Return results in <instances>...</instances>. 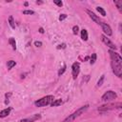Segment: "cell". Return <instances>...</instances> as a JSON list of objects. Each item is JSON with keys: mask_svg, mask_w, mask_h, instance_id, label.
I'll return each instance as SVG.
<instances>
[{"mask_svg": "<svg viewBox=\"0 0 122 122\" xmlns=\"http://www.w3.org/2000/svg\"><path fill=\"white\" fill-rule=\"evenodd\" d=\"M100 26H101L102 30L104 31V33H105L106 36H111V35L112 34V29H111V27H110L107 23L102 22V24H101Z\"/></svg>", "mask_w": 122, "mask_h": 122, "instance_id": "ba28073f", "label": "cell"}, {"mask_svg": "<svg viewBox=\"0 0 122 122\" xmlns=\"http://www.w3.org/2000/svg\"><path fill=\"white\" fill-rule=\"evenodd\" d=\"M10 108H7V109H4L3 111H1L0 112V117L1 118H4V117H6V116H8L9 114H10Z\"/></svg>", "mask_w": 122, "mask_h": 122, "instance_id": "8fae6325", "label": "cell"}, {"mask_svg": "<svg viewBox=\"0 0 122 122\" xmlns=\"http://www.w3.org/2000/svg\"><path fill=\"white\" fill-rule=\"evenodd\" d=\"M96 58H97L96 53H92V56H91V58H90V63H91V65H93V64L95 63Z\"/></svg>", "mask_w": 122, "mask_h": 122, "instance_id": "e0dca14e", "label": "cell"}, {"mask_svg": "<svg viewBox=\"0 0 122 122\" xmlns=\"http://www.w3.org/2000/svg\"><path fill=\"white\" fill-rule=\"evenodd\" d=\"M36 4H42V2L41 1H36Z\"/></svg>", "mask_w": 122, "mask_h": 122, "instance_id": "f1b7e54d", "label": "cell"}, {"mask_svg": "<svg viewBox=\"0 0 122 122\" xmlns=\"http://www.w3.org/2000/svg\"><path fill=\"white\" fill-rule=\"evenodd\" d=\"M23 13L24 14H34V11L30 10H23Z\"/></svg>", "mask_w": 122, "mask_h": 122, "instance_id": "603a6c76", "label": "cell"}, {"mask_svg": "<svg viewBox=\"0 0 122 122\" xmlns=\"http://www.w3.org/2000/svg\"><path fill=\"white\" fill-rule=\"evenodd\" d=\"M86 11H87V13L89 14V16H90V17H91V18H92V19L96 24H98V25H101V24H102V22H103V21H101V20H100V18H99L97 15H95V14H94L93 12H92L90 10H87Z\"/></svg>", "mask_w": 122, "mask_h": 122, "instance_id": "30bf717a", "label": "cell"}, {"mask_svg": "<svg viewBox=\"0 0 122 122\" xmlns=\"http://www.w3.org/2000/svg\"><path fill=\"white\" fill-rule=\"evenodd\" d=\"M113 3H114V5L116 6L117 10H118L120 12H122V1H121V0H114Z\"/></svg>", "mask_w": 122, "mask_h": 122, "instance_id": "7c38bea8", "label": "cell"}, {"mask_svg": "<svg viewBox=\"0 0 122 122\" xmlns=\"http://www.w3.org/2000/svg\"><path fill=\"white\" fill-rule=\"evenodd\" d=\"M116 97H117V95H116V93H115L114 92H112V91H108V92H106L102 95L101 100L104 101V102H110V101L114 100Z\"/></svg>", "mask_w": 122, "mask_h": 122, "instance_id": "5b68a950", "label": "cell"}, {"mask_svg": "<svg viewBox=\"0 0 122 122\" xmlns=\"http://www.w3.org/2000/svg\"><path fill=\"white\" fill-rule=\"evenodd\" d=\"M111 65H112V69L113 73L117 77H121L122 76V62L112 60Z\"/></svg>", "mask_w": 122, "mask_h": 122, "instance_id": "3957f363", "label": "cell"}, {"mask_svg": "<svg viewBox=\"0 0 122 122\" xmlns=\"http://www.w3.org/2000/svg\"><path fill=\"white\" fill-rule=\"evenodd\" d=\"M41 115L39 113H36V114H33L31 115L30 117H27V118H24V119H21L20 122H34L38 119H40Z\"/></svg>", "mask_w": 122, "mask_h": 122, "instance_id": "9c48e42d", "label": "cell"}, {"mask_svg": "<svg viewBox=\"0 0 122 122\" xmlns=\"http://www.w3.org/2000/svg\"><path fill=\"white\" fill-rule=\"evenodd\" d=\"M9 43L11 45V47H12L13 50L16 49V42H15V39H14L13 37H10V38L9 39Z\"/></svg>", "mask_w": 122, "mask_h": 122, "instance_id": "2e32d148", "label": "cell"}, {"mask_svg": "<svg viewBox=\"0 0 122 122\" xmlns=\"http://www.w3.org/2000/svg\"><path fill=\"white\" fill-rule=\"evenodd\" d=\"M104 79H105V75L103 74V75H101L100 79H99V80H98V82H97V86H98V87H100V86L103 84V82H104Z\"/></svg>", "mask_w": 122, "mask_h": 122, "instance_id": "44dd1931", "label": "cell"}, {"mask_svg": "<svg viewBox=\"0 0 122 122\" xmlns=\"http://www.w3.org/2000/svg\"><path fill=\"white\" fill-rule=\"evenodd\" d=\"M80 71V64L78 62H74L71 66V74H72V78L75 79Z\"/></svg>", "mask_w": 122, "mask_h": 122, "instance_id": "52a82bcc", "label": "cell"}, {"mask_svg": "<svg viewBox=\"0 0 122 122\" xmlns=\"http://www.w3.org/2000/svg\"><path fill=\"white\" fill-rule=\"evenodd\" d=\"M89 105L88 104H86V105H84V106H82V107H80L79 109H77L75 112H73L71 114H70L68 117H66L62 122H72L73 120H75L77 117H79L81 114H83L88 109H89Z\"/></svg>", "mask_w": 122, "mask_h": 122, "instance_id": "6da1fadb", "label": "cell"}, {"mask_svg": "<svg viewBox=\"0 0 122 122\" xmlns=\"http://www.w3.org/2000/svg\"><path fill=\"white\" fill-rule=\"evenodd\" d=\"M66 48V44H61V45H59L58 47H57V49L59 50V49H65Z\"/></svg>", "mask_w": 122, "mask_h": 122, "instance_id": "4316f807", "label": "cell"}, {"mask_svg": "<svg viewBox=\"0 0 122 122\" xmlns=\"http://www.w3.org/2000/svg\"><path fill=\"white\" fill-rule=\"evenodd\" d=\"M15 65H16V62H15V61H13V60H10V61H8V63H7V67H8V69H9V70L12 69Z\"/></svg>", "mask_w": 122, "mask_h": 122, "instance_id": "9a60e30c", "label": "cell"}, {"mask_svg": "<svg viewBox=\"0 0 122 122\" xmlns=\"http://www.w3.org/2000/svg\"><path fill=\"white\" fill-rule=\"evenodd\" d=\"M62 103H63L62 99H55V100H53L50 105H51V107H56V106H60Z\"/></svg>", "mask_w": 122, "mask_h": 122, "instance_id": "5bb4252c", "label": "cell"}, {"mask_svg": "<svg viewBox=\"0 0 122 122\" xmlns=\"http://www.w3.org/2000/svg\"><path fill=\"white\" fill-rule=\"evenodd\" d=\"M122 104L121 103H115V104H107V105H102L98 108L99 112H108L111 110H114V109H121Z\"/></svg>", "mask_w": 122, "mask_h": 122, "instance_id": "277c9868", "label": "cell"}, {"mask_svg": "<svg viewBox=\"0 0 122 122\" xmlns=\"http://www.w3.org/2000/svg\"><path fill=\"white\" fill-rule=\"evenodd\" d=\"M96 10H97L102 16H105V15H106V11L104 10L103 8H101V7H97V8H96Z\"/></svg>", "mask_w": 122, "mask_h": 122, "instance_id": "d6986e66", "label": "cell"}, {"mask_svg": "<svg viewBox=\"0 0 122 122\" xmlns=\"http://www.w3.org/2000/svg\"><path fill=\"white\" fill-rule=\"evenodd\" d=\"M67 18V15L66 14H60V16H59V21H63L64 19H66Z\"/></svg>", "mask_w": 122, "mask_h": 122, "instance_id": "d4e9b609", "label": "cell"}, {"mask_svg": "<svg viewBox=\"0 0 122 122\" xmlns=\"http://www.w3.org/2000/svg\"><path fill=\"white\" fill-rule=\"evenodd\" d=\"M9 24H10V26L12 29H15V24H14V20H13V17L12 16H10L9 17Z\"/></svg>", "mask_w": 122, "mask_h": 122, "instance_id": "ac0fdd59", "label": "cell"}, {"mask_svg": "<svg viewBox=\"0 0 122 122\" xmlns=\"http://www.w3.org/2000/svg\"><path fill=\"white\" fill-rule=\"evenodd\" d=\"M39 32H40V33H44V30H43V28H40V29H39Z\"/></svg>", "mask_w": 122, "mask_h": 122, "instance_id": "83f0119b", "label": "cell"}, {"mask_svg": "<svg viewBox=\"0 0 122 122\" xmlns=\"http://www.w3.org/2000/svg\"><path fill=\"white\" fill-rule=\"evenodd\" d=\"M34 45H35L36 47H41V46H42V42H40V41H35V42H34Z\"/></svg>", "mask_w": 122, "mask_h": 122, "instance_id": "484cf974", "label": "cell"}, {"mask_svg": "<svg viewBox=\"0 0 122 122\" xmlns=\"http://www.w3.org/2000/svg\"><path fill=\"white\" fill-rule=\"evenodd\" d=\"M53 95H46L40 99H38L37 101L34 102V105L36 107H45L47 105H50L52 101H53Z\"/></svg>", "mask_w": 122, "mask_h": 122, "instance_id": "7a4b0ae2", "label": "cell"}, {"mask_svg": "<svg viewBox=\"0 0 122 122\" xmlns=\"http://www.w3.org/2000/svg\"><path fill=\"white\" fill-rule=\"evenodd\" d=\"M66 68H67V67H66V64H64V65H63V67H62V68H61V69L58 71V75H59V76L65 72V71H66Z\"/></svg>", "mask_w": 122, "mask_h": 122, "instance_id": "ffe728a7", "label": "cell"}, {"mask_svg": "<svg viewBox=\"0 0 122 122\" xmlns=\"http://www.w3.org/2000/svg\"><path fill=\"white\" fill-rule=\"evenodd\" d=\"M81 38H82L84 41H87V40H88L89 35H88V31H87V30L83 29V30H81Z\"/></svg>", "mask_w": 122, "mask_h": 122, "instance_id": "4fadbf2b", "label": "cell"}, {"mask_svg": "<svg viewBox=\"0 0 122 122\" xmlns=\"http://www.w3.org/2000/svg\"><path fill=\"white\" fill-rule=\"evenodd\" d=\"M53 3H54L55 5H57L58 7H62V6H63V3H62V1H57V0H53Z\"/></svg>", "mask_w": 122, "mask_h": 122, "instance_id": "cb8c5ba5", "label": "cell"}, {"mask_svg": "<svg viewBox=\"0 0 122 122\" xmlns=\"http://www.w3.org/2000/svg\"><path fill=\"white\" fill-rule=\"evenodd\" d=\"M78 30H79V28H78V26H73V28H72V32H73V34H77L78 33Z\"/></svg>", "mask_w": 122, "mask_h": 122, "instance_id": "7402d4cb", "label": "cell"}, {"mask_svg": "<svg viewBox=\"0 0 122 122\" xmlns=\"http://www.w3.org/2000/svg\"><path fill=\"white\" fill-rule=\"evenodd\" d=\"M101 40H102V42H103L106 46H108L112 51L116 50V46H115V45H114V44H113V43H112V41H111L105 34H102V35H101Z\"/></svg>", "mask_w": 122, "mask_h": 122, "instance_id": "8992f818", "label": "cell"}]
</instances>
